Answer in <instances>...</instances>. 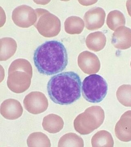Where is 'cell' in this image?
Segmentation results:
<instances>
[{
	"mask_svg": "<svg viewBox=\"0 0 131 147\" xmlns=\"http://www.w3.org/2000/svg\"><path fill=\"white\" fill-rule=\"evenodd\" d=\"M33 60L39 73L49 76L60 73L66 68L68 57L63 43L52 40L37 47L34 53Z\"/></svg>",
	"mask_w": 131,
	"mask_h": 147,
	"instance_id": "obj_1",
	"label": "cell"
},
{
	"mask_svg": "<svg viewBox=\"0 0 131 147\" xmlns=\"http://www.w3.org/2000/svg\"><path fill=\"white\" fill-rule=\"evenodd\" d=\"M81 82L77 73L73 71L58 74L50 78L47 84L48 93L53 102L68 105L81 96Z\"/></svg>",
	"mask_w": 131,
	"mask_h": 147,
	"instance_id": "obj_2",
	"label": "cell"
},
{
	"mask_svg": "<svg viewBox=\"0 0 131 147\" xmlns=\"http://www.w3.org/2000/svg\"><path fill=\"white\" fill-rule=\"evenodd\" d=\"M33 74L31 65L27 60L18 59L13 61L8 69V88L15 93L24 92L31 86Z\"/></svg>",
	"mask_w": 131,
	"mask_h": 147,
	"instance_id": "obj_3",
	"label": "cell"
},
{
	"mask_svg": "<svg viewBox=\"0 0 131 147\" xmlns=\"http://www.w3.org/2000/svg\"><path fill=\"white\" fill-rule=\"evenodd\" d=\"M105 117L104 111L101 107L92 106L76 117L74 121V127L79 134L87 135L99 127Z\"/></svg>",
	"mask_w": 131,
	"mask_h": 147,
	"instance_id": "obj_4",
	"label": "cell"
},
{
	"mask_svg": "<svg viewBox=\"0 0 131 147\" xmlns=\"http://www.w3.org/2000/svg\"><path fill=\"white\" fill-rule=\"evenodd\" d=\"M108 85L106 81L98 74H92L84 79L82 84V94L88 102L98 103L107 94Z\"/></svg>",
	"mask_w": 131,
	"mask_h": 147,
	"instance_id": "obj_5",
	"label": "cell"
},
{
	"mask_svg": "<svg viewBox=\"0 0 131 147\" xmlns=\"http://www.w3.org/2000/svg\"><path fill=\"white\" fill-rule=\"evenodd\" d=\"M37 20L35 24L39 33L46 38L57 36L61 31L60 20L57 16L43 9H35Z\"/></svg>",
	"mask_w": 131,
	"mask_h": 147,
	"instance_id": "obj_6",
	"label": "cell"
},
{
	"mask_svg": "<svg viewBox=\"0 0 131 147\" xmlns=\"http://www.w3.org/2000/svg\"><path fill=\"white\" fill-rule=\"evenodd\" d=\"M12 18L16 26L24 28L35 25L37 20L35 10L25 5L19 6L14 9L12 11Z\"/></svg>",
	"mask_w": 131,
	"mask_h": 147,
	"instance_id": "obj_7",
	"label": "cell"
},
{
	"mask_svg": "<svg viewBox=\"0 0 131 147\" xmlns=\"http://www.w3.org/2000/svg\"><path fill=\"white\" fill-rule=\"evenodd\" d=\"M24 105V108L29 113L38 115L47 110L48 101L44 94L41 92H32L25 96Z\"/></svg>",
	"mask_w": 131,
	"mask_h": 147,
	"instance_id": "obj_8",
	"label": "cell"
},
{
	"mask_svg": "<svg viewBox=\"0 0 131 147\" xmlns=\"http://www.w3.org/2000/svg\"><path fill=\"white\" fill-rule=\"evenodd\" d=\"M77 63L82 71L87 74L96 73L100 68V62L98 57L94 53L88 51L79 54Z\"/></svg>",
	"mask_w": 131,
	"mask_h": 147,
	"instance_id": "obj_9",
	"label": "cell"
},
{
	"mask_svg": "<svg viewBox=\"0 0 131 147\" xmlns=\"http://www.w3.org/2000/svg\"><path fill=\"white\" fill-rule=\"evenodd\" d=\"M105 17V11L101 7H94L89 9L84 16L86 28L89 30L100 28L104 25Z\"/></svg>",
	"mask_w": 131,
	"mask_h": 147,
	"instance_id": "obj_10",
	"label": "cell"
},
{
	"mask_svg": "<svg viewBox=\"0 0 131 147\" xmlns=\"http://www.w3.org/2000/svg\"><path fill=\"white\" fill-rule=\"evenodd\" d=\"M115 133L120 141L124 142L131 141V110L127 111L121 116L115 125Z\"/></svg>",
	"mask_w": 131,
	"mask_h": 147,
	"instance_id": "obj_11",
	"label": "cell"
},
{
	"mask_svg": "<svg viewBox=\"0 0 131 147\" xmlns=\"http://www.w3.org/2000/svg\"><path fill=\"white\" fill-rule=\"evenodd\" d=\"M23 113L22 105L16 99H7L1 104V115L7 119L16 120L20 117Z\"/></svg>",
	"mask_w": 131,
	"mask_h": 147,
	"instance_id": "obj_12",
	"label": "cell"
},
{
	"mask_svg": "<svg viewBox=\"0 0 131 147\" xmlns=\"http://www.w3.org/2000/svg\"><path fill=\"white\" fill-rule=\"evenodd\" d=\"M111 43L115 48L126 50L131 47V29L125 26L118 28L113 34Z\"/></svg>",
	"mask_w": 131,
	"mask_h": 147,
	"instance_id": "obj_13",
	"label": "cell"
},
{
	"mask_svg": "<svg viewBox=\"0 0 131 147\" xmlns=\"http://www.w3.org/2000/svg\"><path fill=\"white\" fill-rule=\"evenodd\" d=\"M42 125L45 131L51 134H55L60 132L62 129L64 122L60 116L51 114L44 117Z\"/></svg>",
	"mask_w": 131,
	"mask_h": 147,
	"instance_id": "obj_14",
	"label": "cell"
},
{
	"mask_svg": "<svg viewBox=\"0 0 131 147\" xmlns=\"http://www.w3.org/2000/svg\"><path fill=\"white\" fill-rule=\"evenodd\" d=\"M106 42V37L101 32L90 33L87 36L85 41L88 49L94 52H99L104 49Z\"/></svg>",
	"mask_w": 131,
	"mask_h": 147,
	"instance_id": "obj_15",
	"label": "cell"
},
{
	"mask_svg": "<svg viewBox=\"0 0 131 147\" xmlns=\"http://www.w3.org/2000/svg\"><path fill=\"white\" fill-rule=\"evenodd\" d=\"M0 44V61H1L7 60L16 53L17 47V43L13 38L10 37L1 38Z\"/></svg>",
	"mask_w": 131,
	"mask_h": 147,
	"instance_id": "obj_16",
	"label": "cell"
},
{
	"mask_svg": "<svg viewBox=\"0 0 131 147\" xmlns=\"http://www.w3.org/2000/svg\"><path fill=\"white\" fill-rule=\"evenodd\" d=\"M92 147H109L114 146V141L112 135L106 130L98 131L92 137Z\"/></svg>",
	"mask_w": 131,
	"mask_h": 147,
	"instance_id": "obj_17",
	"label": "cell"
},
{
	"mask_svg": "<svg viewBox=\"0 0 131 147\" xmlns=\"http://www.w3.org/2000/svg\"><path fill=\"white\" fill-rule=\"evenodd\" d=\"M84 28V21L78 16H70L64 22L65 31L69 34H80L83 31Z\"/></svg>",
	"mask_w": 131,
	"mask_h": 147,
	"instance_id": "obj_18",
	"label": "cell"
},
{
	"mask_svg": "<svg viewBox=\"0 0 131 147\" xmlns=\"http://www.w3.org/2000/svg\"><path fill=\"white\" fill-rule=\"evenodd\" d=\"M126 23L125 16L120 11H112L108 14L107 24L112 30L115 31L119 27L125 26Z\"/></svg>",
	"mask_w": 131,
	"mask_h": 147,
	"instance_id": "obj_19",
	"label": "cell"
},
{
	"mask_svg": "<svg viewBox=\"0 0 131 147\" xmlns=\"http://www.w3.org/2000/svg\"><path fill=\"white\" fill-rule=\"evenodd\" d=\"M28 147H50L48 137L41 132H35L30 134L27 139Z\"/></svg>",
	"mask_w": 131,
	"mask_h": 147,
	"instance_id": "obj_20",
	"label": "cell"
},
{
	"mask_svg": "<svg viewBox=\"0 0 131 147\" xmlns=\"http://www.w3.org/2000/svg\"><path fill=\"white\" fill-rule=\"evenodd\" d=\"M84 146V141L80 136L73 133L66 134L61 137L58 147Z\"/></svg>",
	"mask_w": 131,
	"mask_h": 147,
	"instance_id": "obj_21",
	"label": "cell"
},
{
	"mask_svg": "<svg viewBox=\"0 0 131 147\" xmlns=\"http://www.w3.org/2000/svg\"><path fill=\"white\" fill-rule=\"evenodd\" d=\"M116 97L121 104L131 107V85H123L119 87L116 92Z\"/></svg>",
	"mask_w": 131,
	"mask_h": 147,
	"instance_id": "obj_22",
	"label": "cell"
},
{
	"mask_svg": "<svg viewBox=\"0 0 131 147\" xmlns=\"http://www.w3.org/2000/svg\"><path fill=\"white\" fill-rule=\"evenodd\" d=\"M126 5L129 15L131 17V0L127 1Z\"/></svg>",
	"mask_w": 131,
	"mask_h": 147,
	"instance_id": "obj_23",
	"label": "cell"
},
{
	"mask_svg": "<svg viewBox=\"0 0 131 147\" xmlns=\"http://www.w3.org/2000/svg\"><path fill=\"white\" fill-rule=\"evenodd\" d=\"M130 66H131V63H130Z\"/></svg>",
	"mask_w": 131,
	"mask_h": 147,
	"instance_id": "obj_24",
	"label": "cell"
}]
</instances>
